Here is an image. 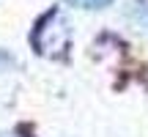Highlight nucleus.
Masks as SVG:
<instances>
[{
	"label": "nucleus",
	"mask_w": 148,
	"mask_h": 137,
	"mask_svg": "<svg viewBox=\"0 0 148 137\" xmlns=\"http://www.w3.org/2000/svg\"><path fill=\"white\" fill-rule=\"evenodd\" d=\"M33 47L41 55H58L69 47V19L58 8L47 11L33 30Z\"/></svg>",
	"instance_id": "f257e3e1"
},
{
	"label": "nucleus",
	"mask_w": 148,
	"mask_h": 137,
	"mask_svg": "<svg viewBox=\"0 0 148 137\" xmlns=\"http://www.w3.org/2000/svg\"><path fill=\"white\" fill-rule=\"evenodd\" d=\"M0 137H14V134H0Z\"/></svg>",
	"instance_id": "7ed1b4c3"
},
{
	"label": "nucleus",
	"mask_w": 148,
	"mask_h": 137,
	"mask_svg": "<svg viewBox=\"0 0 148 137\" xmlns=\"http://www.w3.org/2000/svg\"><path fill=\"white\" fill-rule=\"evenodd\" d=\"M66 3L79 5V8H104V5H110L112 0H66Z\"/></svg>",
	"instance_id": "f03ea898"
}]
</instances>
